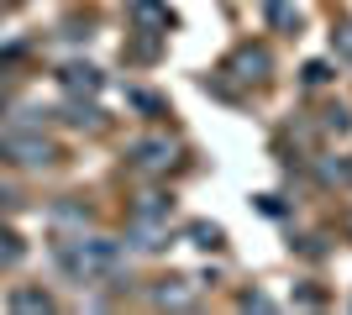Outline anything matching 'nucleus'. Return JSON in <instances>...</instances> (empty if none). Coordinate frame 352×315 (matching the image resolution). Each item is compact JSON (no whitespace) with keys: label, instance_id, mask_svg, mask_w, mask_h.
<instances>
[{"label":"nucleus","instance_id":"f257e3e1","mask_svg":"<svg viewBox=\"0 0 352 315\" xmlns=\"http://www.w3.org/2000/svg\"><path fill=\"white\" fill-rule=\"evenodd\" d=\"M158 305H174V310H184V305H195V289H184V279H163V289L153 294Z\"/></svg>","mask_w":352,"mask_h":315},{"label":"nucleus","instance_id":"20e7f679","mask_svg":"<svg viewBox=\"0 0 352 315\" xmlns=\"http://www.w3.org/2000/svg\"><path fill=\"white\" fill-rule=\"evenodd\" d=\"M16 305H27V310H47L53 300H47V294H16Z\"/></svg>","mask_w":352,"mask_h":315},{"label":"nucleus","instance_id":"423d86ee","mask_svg":"<svg viewBox=\"0 0 352 315\" xmlns=\"http://www.w3.org/2000/svg\"><path fill=\"white\" fill-rule=\"evenodd\" d=\"M347 179H352V163H347Z\"/></svg>","mask_w":352,"mask_h":315},{"label":"nucleus","instance_id":"7ed1b4c3","mask_svg":"<svg viewBox=\"0 0 352 315\" xmlns=\"http://www.w3.org/2000/svg\"><path fill=\"white\" fill-rule=\"evenodd\" d=\"M0 263H21V237L11 226H0Z\"/></svg>","mask_w":352,"mask_h":315},{"label":"nucleus","instance_id":"f03ea898","mask_svg":"<svg viewBox=\"0 0 352 315\" xmlns=\"http://www.w3.org/2000/svg\"><path fill=\"white\" fill-rule=\"evenodd\" d=\"M236 69H248L242 79H263V69H268V53H263V47H242V53H236Z\"/></svg>","mask_w":352,"mask_h":315},{"label":"nucleus","instance_id":"39448f33","mask_svg":"<svg viewBox=\"0 0 352 315\" xmlns=\"http://www.w3.org/2000/svg\"><path fill=\"white\" fill-rule=\"evenodd\" d=\"M337 53H342V58H352V27L337 32Z\"/></svg>","mask_w":352,"mask_h":315}]
</instances>
